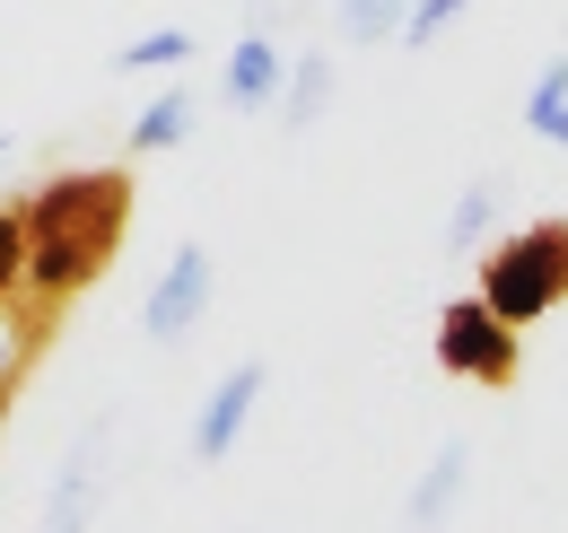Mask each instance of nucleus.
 <instances>
[{
    "label": "nucleus",
    "instance_id": "obj_3",
    "mask_svg": "<svg viewBox=\"0 0 568 533\" xmlns=\"http://www.w3.org/2000/svg\"><path fill=\"white\" fill-rule=\"evenodd\" d=\"M437 368L446 376H464V385H516V368H525V341L507 315H490L481 298H455L446 315H437Z\"/></svg>",
    "mask_w": 568,
    "mask_h": 533
},
{
    "label": "nucleus",
    "instance_id": "obj_8",
    "mask_svg": "<svg viewBox=\"0 0 568 533\" xmlns=\"http://www.w3.org/2000/svg\"><path fill=\"white\" fill-rule=\"evenodd\" d=\"M464 481H473V446L464 438H446L437 455H428V472H420V490H412V533H437L446 516H455V499H464Z\"/></svg>",
    "mask_w": 568,
    "mask_h": 533
},
{
    "label": "nucleus",
    "instance_id": "obj_13",
    "mask_svg": "<svg viewBox=\"0 0 568 533\" xmlns=\"http://www.w3.org/2000/svg\"><path fill=\"white\" fill-rule=\"evenodd\" d=\"M490 219H498V175H473V184H464V201H455V219H446V245H455V254H473Z\"/></svg>",
    "mask_w": 568,
    "mask_h": 533
},
{
    "label": "nucleus",
    "instance_id": "obj_18",
    "mask_svg": "<svg viewBox=\"0 0 568 533\" xmlns=\"http://www.w3.org/2000/svg\"><path fill=\"white\" fill-rule=\"evenodd\" d=\"M9 167H18V140H9V132H0V175H9Z\"/></svg>",
    "mask_w": 568,
    "mask_h": 533
},
{
    "label": "nucleus",
    "instance_id": "obj_16",
    "mask_svg": "<svg viewBox=\"0 0 568 533\" xmlns=\"http://www.w3.org/2000/svg\"><path fill=\"white\" fill-rule=\"evenodd\" d=\"M18 263H27V228H18V201H0V306L18 298Z\"/></svg>",
    "mask_w": 568,
    "mask_h": 533
},
{
    "label": "nucleus",
    "instance_id": "obj_15",
    "mask_svg": "<svg viewBox=\"0 0 568 533\" xmlns=\"http://www.w3.org/2000/svg\"><path fill=\"white\" fill-rule=\"evenodd\" d=\"M464 9H473V0H412V9H403V36H394V44L428 53V44H437V36H446V27L464 18Z\"/></svg>",
    "mask_w": 568,
    "mask_h": 533
},
{
    "label": "nucleus",
    "instance_id": "obj_14",
    "mask_svg": "<svg viewBox=\"0 0 568 533\" xmlns=\"http://www.w3.org/2000/svg\"><path fill=\"white\" fill-rule=\"evenodd\" d=\"M403 9L412 0H342V36L351 44H394L403 36Z\"/></svg>",
    "mask_w": 568,
    "mask_h": 533
},
{
    "label": "nucleus",
    "instance_id": "obj_5",
    "mask_svg": "<svg viewBox=\"0 0 568 533\" xmlns=\"http://www.w3.org/2000/svg\"><path fill=\"white\" fill-rule=\"evenodd\" d=\"M105 455H114V420H88V429H79V446L62 455V472H53V490H44L36 533H88V525H97V499H105Z\"/></svg>",
    "mask_w": 568,
    "mask_h": 533
},
{
    "label": "nucleus",
    "instance_id": "obj_6",
    "mask_svg": "<svg viewBox=\"0 0 568 533\" xmlns=\"http://www.w3.org/2000/svg\"><path fill=\"white\" fill-rule=\"evenodd\" d=\"M263 385H272L263 359H236V368L219 376L211 402H202V420H193V464H227V455H236V438H245V420H254Z\"/></svg>",
    "mask_w": 568,
    "mask_h": 533
},
{
    "label": "nucleus",
    "instance_id": "obj_1",
    "mask_svg": "<svg viewBox=\"0 0 568 533\" xmlns=\"http://www.w3.org/2000/svg\"><path fill=\"white\" fill-rule=\"evenodd\" d=\"M18 228H27V263H18V298L0 315H9V341H18V368H36L53 324L114 263V245L132 228V175L123 167H62L18 201Z\"/></svg>",
    "mask_w": 568,
    "mask_h": 533
},
{
    "label": "nucleus",
    "instance_id": "obj_11",
    "mask_svg": "<svg viewBox=\"0 0 568 533\" xmlns=\"http://www.w3.org/2000/svg\"><path fill=\"white\" fill-rule=\"evenodd\" d=\"M525 132H542L551 149H568V53H560V62H542L534 97H525Z\"/></svg>",
    "mask_w": 568,
    "mask_h": 533
},
{
    "label": "nucleus",
    "instance_id": "obj_2",
    "mask_svg": "<svg viewBox=\"0 0 568 533\" xmlns=\"http://www.w3.org/2000/svg\"><path fill=\"white\" fill-rule=\"evenodd\" d=\"M490 315H507L516 333L542 324L551 306H568V219H534L516 237H498L481 254V289H473Z\"/></svg>",
    "mask_w": 568,
    "mask_h": 533
},
{
    "label": "nucleus",
    "instance_id": "obj_7",
    "mask_svg": "<svg viewBox=\"0 0 568 533\" xmlns=\"http://www.w3.org/2000/svg\"><path fill=\"white\" fill-rule=\"evenodd\" d=\"M281 79H288V53L272 44V27H245V36L227 44V70H219V97H227L236 114H272Z\"/></svg>",
    "mask_w": 568,
    "mask_h": 533
},
{
    "label": "nucleus",
    "instance_id": "obj_10",
    "mask_svg": "<svg viewBox=\"0 0 568 533\" xmlns=\"http://www.w3.org/2000/svg\"><path fill=\"white\" fill-rule=\"evenodd\" d=\"M193 114H202V97H193V88H158L141 114H132V149H141V158L184 149V140H193Z\"/></svg>",
    "mask_w": 568,
    "mask_h": 533
},
{
    "label": "nucleus",
    "instance_id": "obj_12",
    "mask_svg": "<svg viewBox=\"0 0 568 533\" xmlns=\"http://www.w3.org/2000/svg\"><path fill=\"white\" fill-rule=\"evenodd\" d=\"M175 62H193V27H149V36H132L114 53L123 79H149V70H175Z\"/></svg>",
    "mask_w": 568,
    "mask_h": 533
},
{
    "label": "nucleus",
    "instance_id": "obj_4",
    "mask_svg": "<svg viewBox=\"0 0 568 533\" xmlns=\"http://www.w3.org/2000/svg\"><path fill=\"white\" fill-rule=\"evenodd\" d=\"M211 298H219V263H211V245H175L166 254V271L149 280V298H141V333L149 341H184L202 315H211Z\"/></svg>",
    "mask_w": 568,
    "mask_h": 533
},
{
    "label": "nucleus",
    "instance_id": "obj_17",
    "mask_svg": "<svg viewBox=\"0 0 568 533\" xmlns=\"http://www.w3.org/2000/svg\"><path fill=\"white\" fill-rule=\"evenodd\" d=\"M9 402H18V376H0V429H9Z\"/></svg>",
    "mask_w": 568,
    "mask_h": 533
},
{
    "label": "nucleus",
    "instance_id": "obj_9",
    "mask_svg": "<svg viewBox=\"0 0 568 533\" xmlns=\"http://www.w3.org/2000/svg\"><path fill=\"white\" fill-rule=\"evenodd\" d=\"M333 79H342V70H333V53H297V62H288V79H281V97H272V123H281L288 140L315 132V114L333 105Z\"/></svg>",
    "mask_w": 568,
    "mask_h": 533
}]
</instances>
